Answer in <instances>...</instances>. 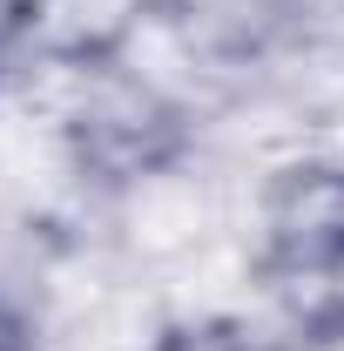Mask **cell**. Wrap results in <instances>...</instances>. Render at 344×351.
I'll use <instances>...</instances> for the list:
<instances>
[{
	"mask_svg": "<svg viewBox=\"0 0 344 351\" xmlns=\"http://www.w3.org/2000/svg\"><path fill=\"white\" fill-rule=\"evenodd\" d=\"M0 351H34V331H27V317L0 298Z\"/></svg>",
	"mask_w": 344,
	"mask_h": 351,
	"instance_id": "cell-1",
	"label": "cell"
}]
</instances>
